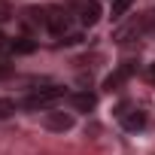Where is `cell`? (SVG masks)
<instances>
[{
	"mask_svg": "<svg viewBox=\"0 0 155 155\" xmlns=\"http://www.w3.org/2000/svg\"><path fill=\"white\" fill-rule=\"evenodd\" d=\"M116 119H119V125L125 128V131H143L146 128V113L137 107V104H131V101H125V104H119L116 107Z\"/></svg>",
	"mask_w": 155,
	"mask_h": 155,
	"instance_id": "3",
	"label": "cell"
},
{
	"mask_svg": "<svg viewBox=\"0 0 155 155\" xmlns=\"http://www.w3.org/2000/svg\"><path fill=\"white\" fill-rule=\"evenodd\" d=\"M70 104H73L76 113H91L94 104H97V97L91 91H76V94H70Z\"/></svg>",
	"mask_w": 155,
	"mask_h": 155,
	"instance_id": "7",
	"label": "cell"
},
{
	"mask_svg": "<svg viewBox=\"0 0 155 155\" xmlns=\"http://www.w3.org/2000/svg\"><path fill=\"white\" fill-rule=\"evenodd\" d=\"M9 52H12V40H9L6 34H0V61H3Z\"/></svg>",
	"mask_w": 155,
	"mask_h": 155,
	"instance_id": "11",
	"label": "cell"
},
{
	"mask_svg": "<svg viewBox=\"0 0 155 155\" xmlns=\"http://www.w3.org/2000/svg\"><path fill=\"white\" fill-rule=\"evenodd\" d=\"M146 79L155 85V64H149V67H146Z\"/></svg>",
	"mask_w": 155,
	"mask_h": 155,
	"instance_id": "14",
	"label": "cell"
},
{
	"mask_svg": "<svg viewBox=\"0 0 155 155\" xmlns=\"http://www.w3.org/2000/svg\"><path fill=\"white\" fill-rule=\"evenodd\" d=\"M131 3H134V0H113V9H110V15H113V18H122V15L131 9Z\"/></svg>",
	"mask_w": 155,
	"mask_h": 155,
	"instance_id": "10",
	"label": "cell"
},
{
	"mask_svg": "<svg viewBox=\"0 0 155 155\" xmlns=\"http://www.w3.org/2000/svg\"><path fill=\"white\" fill-rule=\"evenodd\" d=\"M15 110H18V104L12 97H0V119H9Z\"/></svg>",
	"mask_w": 155,
	"mask_h": 155,
	"instance_id": "9",
	"label": "cell"
},
{
	"mask_svg": "<svg viewBox=\"0 0 155 155\" xmlns=\"http://www.w3.org/2000/svg\"><path fill=\"white\" fill-rule=\"evenodd\" d=\"M73 9H67V6H46V31L52 34V37H73L70 34V28H73Z\"/></svg>",
	"mask_w": 155,
	"mask_h": 155,
	"instance_id": "1",
	"label": "cell"
},
{
	"mask_svg": "<svg viewBox=\"0 0 155 155\" xmlns=\"http://www.w3.org/2000/svg\"><path fill=\"white\" fill-rule=\"evenodd\" d=\"M9 73H12V67H9L6 61H0V79H6V76H9Z\"/></svg>",
	"mask_w": 155,
	"mask_h": 155,
	"instance_id": "13",
	"label": "cell"
},
{
	"mask_svg": "<svg viewBox=\"0 0 155 155\" xmlns=\"http://www.w3.org/2000/svg\"><path fill=\"white\" fill-rule=\"evenodd\" d=\"M67 91L61 88V85H46V88H40V91H34L31 97H25V104L21 107H28V110H43V113H49V110H55V104L64 97Z\"/></svg>",
	"mask_w": 155,
	"mask_h": 155,
	"instance_id": "2",
	"label": "cell"
},
{
	"mask_svg": "<svg viewBox=\"0 0 155 155\" xmlns=\"http://www.w3.org/2000/svg\"><path fill=\"white\" fill-rule=\"evenodd\" d=\"M43 125H46L49 131H58V134H64V131H70V128L76 125V119H73V113H61V110H49V113L43 116Z\"/></svg>",
	"mask_w": 155,
	"mask_h": 155,
	"instance_id": "5",
	"label": "cell"
},
{
	"mask_svg": "<svg viewBox=\"0 0 155 155\" xmlns=\"http://www.w3.org/2000/svg\"><path fill=\"white\" fill-rule=\"evenodd\" d=\"M73 15L82 28H91L101 21V3L97 0H73Z\"/></svg>",
	"mask_w": 155,
	"mask_h": 155,
	"instance_id": "4",
	"label": "cell"
},
{
	"mask_svg": "<svg viewBox=\"0 0 155 155\" xmlns=\"http://www.w3.org/2000/svg\"><path fill=\"white\" fill-rule=\"evenodd\" d=\"M12 15V9H9V3H3V0H0V25H3L6 18Z\"/></svg>",
	"mask_w": 155,
	"mask_h": 155,
	"instance_id": "12",
	"label": "cell"
},
{
	"mask_svg": "<svg viewBox=\"0 0 155 155\" xmlns=\"http://www.w3.org/2000/svg\"><path fill=\"white\" fill-rule=\"evenodd\" d=\"M134 70H137V64H134V61H125L119 70H113V73L107 76V79H104V88H107V91H116V88H119V85L128 79V76H131Z\"/></svg>",
	"mask_w": 155,
	"mask_h": 155,
	"instance_id": "6",
	"label": "cell"
},
{
	"mask_svg": "<svg viewBox=\"0 0 155 155\" xmlns=\"http://www.w3.org/2000/svg\"><path fill=\"white\" fill-rule=\"evenodd\" d=\"M34 49H37V43H31L28 37L12 40V52H15V55H28V52H34Z\"/></svg>",
	"mask_w": 155,
	"mask_h": 155,
	"instance_id": "8",
	"label": "cell"
}]
</instances>
